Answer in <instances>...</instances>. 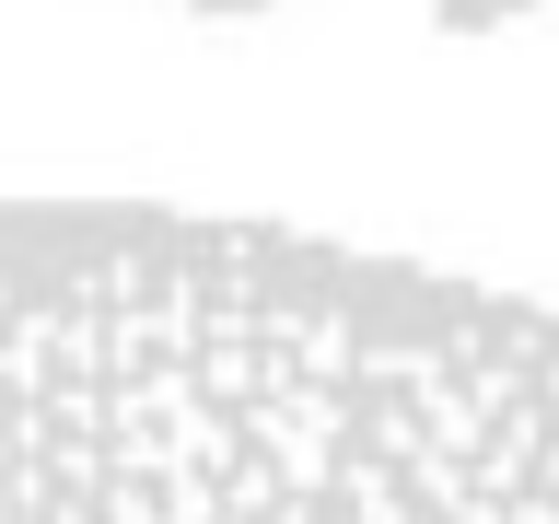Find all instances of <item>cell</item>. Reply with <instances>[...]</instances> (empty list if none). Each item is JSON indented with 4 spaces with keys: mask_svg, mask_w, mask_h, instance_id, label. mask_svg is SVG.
Wrapping results in <instances>:
<instances>
[{
    "mask_svg": "<svg viewBox=\"0 0 559 524\" xmlns=\"http://www.w3.org/2000/svg\"><path fill=\"white\" fill-rule=\"evenodd\" d=\"M0 524H559V303L245 210L0 199Z\"/></svg>",
    "mask_w": 559,
    "mask_h": 524,
    "instance_id": "cell-1",
    "label": "cell"
},
{
    "mask_svg": "<svg viewBox=\"0 0 559 524\" xmlns=\"http://www.w3.org/2000/svg\"><path fill=\"white\" fill-rule=\"evenodd\" d=\"M187 12H257V0H187Z\"/></svg>",
    "mask_w": 559,
    "mask_h": 524,
    "instance_id": "cell-2",
    "label": "cell"
}]
</instances>
